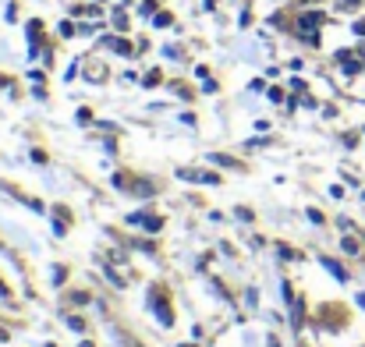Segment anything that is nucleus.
Segmentation results:
<instances>
[{
  "mask_svg": "<svg viewBox=\"0 0 365 347\" xmlns=\"http://www.w3.org/2000/svg\"><path fill=\"white\" fill-rule=\"evenodd\" d=\"M320 22H323L320 15H305V18H301V29H305V32H312V29H316Z\"/></svg>",
  "mask_w": 365,
  "mask_h": 347,
  "instance_id": "nucleus-1",
  "label": "nucleus"
},
{
  "mask_svg": "<svg viewBox=\"0 0 365 347\" xmlns=\"http://www.w3.org/2000/svg\"><path fill=\"white\" fill-rule=\"evenodd\" d=\"M323 266H327V269H330V273H334L337 280H344V269H341V266H337L334 259H323Z\"/></svg>",
  "mask_w": 365,
  "mask_h": 347,
  "instance_id": "nucleus-2",
  "label": "nucleus"
},
{
  "mask_svg": "<svg viewBox=\"0 0 365 347\" xmlns=\"http://www.w3.org/2000/svg\"><path fill=\"white\" fill-rule=\"evenodd\" d=\"M355 32H362V36H365V22H358V25H355Z\"/></svg>",
  "mask_w": 365,
  "mask_h": 347,
  "instance_id": "nucleus-3",
  "label": "nucleus"
}]
</instances>
